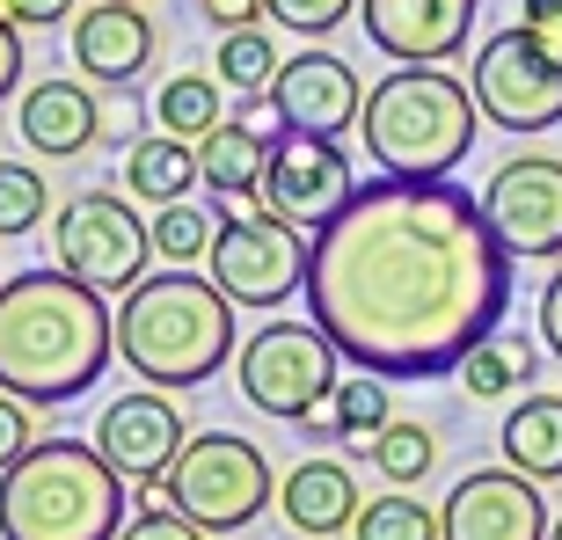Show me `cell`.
<instances>
[{
  "label": "cell",
  "mask_w": 562,
  "mask_h": 540,
  "mask_svg": "<svg viewBox=\"0 0 562 540\" xmlns=\"http://www.w3.org/2000/svg\"><path fill=\"white\" fill-rule=\"evenodd\" d=\"M351 540H446V526H438V511H431L424 497H409V490H387V497L358 504Z\"/></svg>",
  "instance_id": "484cf974"
},
{
  "label": "cell",
  "mask_w": 562,
  "mask_h": 540,
  "mask_svg": "<svg viewBox=\"0 0 562 540\" xmlns=\"http://www.w3.org/2000/svg\"><path fill=\"white\" fill-rule=\"evenodd\" d=\"M351 8L358 0H263V15H271L278 30H292V37H329Z\"/></svg>",
  "instance_id": "4dcf8cb0"
},
{
  "label": "cell",
  "mask_w": 562,
  "mask_h": 540,
  "mask_svg": "<svg viewBox=\"0 0 562 540\" xmlns=\"http://www.w3.org/2000/svg\"><path fill=\"white\" fill-rule=\"evenodd\" d=\"M168 504L198 519L205 533H241L271 511L278 482H271V453L241 431H190L183 460L168 468Z\"/></svg>",
  "instance_id": "52a82bcc"
},
{
  "label": "cell",
  "mask_w": 562,
  "mask_h": 540,
  "mask_svg": "<svg viewBox=\"0 0 562 540\" xmlns=\"http://www.w3.org/2000/svg\"><path fill=\"white\" fill-rule=\"evenodd\" d=\"M519 22L562 59V0H519Z\"/></svg>",
  "instance_id": "d590c367"
},
{
  "label": "cell",
  "mask_w": 562,
  "mask_h": 540,
  "mask_svg": "<svg viewBox=\"0 0 562 540\" xmlns=\"http://www.w3.org/2000/svg\"><path fill=\"white\" fill-rule=\"evenodd\" d=\"M183 446H190V424H183V409L168 402V387H132V395H117L95 416V453H103L132 490H161L168 468L183 460Z\"/></svg>",
  "instance_id": "4fadbf2b"
},
{
  "label": "cell",
  "mask_w": 562,
  "mask_h": 540,
  "mask_svg": "<svg viewBox=\"0 0 562 540\" xmlns=\"http://www.w3.org/2000/svg\"><path fill=\"white\" fill-rule=\"evenodd\" d=\"M0 285H8V278H0Z\"/></svg>",
  "instance_id": "60d3db41"
},
{
  "label": "cell",
  "mask_w": 562,
  "mask_h": 540,
  "mask_svg": "<svg viewBox=\"0 0 562 540\" xmlns=\"http://www.w3.org/2000/svg\"><path fill=\"white\" fill-rule=\"evenodd\" d=\"M234 314L241 307L190 263L154 270L117 300V358H125V373H139V387H168V395L205 387L241 351Z\"/></svg>",
  "instance_id": "3957f363"
},
{
  "label": "cell",
  "mask_w": 562,
  "mask_h": 540,
  "mask_svg": "<svg viewBox=\"0 0 562 540\" xmlns=\"http://www.w3.org/2000/svg\"><path fill=\"white\" fill-rule=\"evenodd\" d=\"M366 460L387 475V490H417V482L438 468V431L417 424V416H387V431L366 438Z\"/></svg>",
  "instance_id": "d4e9b609"
},
{
  "label": "cell",
  "mask_w": 562,
  "mask_h": 540,
  "mask_svg": "<svg viewBox=\"0 0 562 540\" xmlns=\"http://www.w3.org/2000/svg\"><path fill=\"white\" fill-rule=\"evenodd\" d=\"M117 8H146V0H117Z\"/></svg>",
  "instance_id": "ab89813d"
},
{
  "label": "cell",
  "mask_w": 562,
  "mask_h": 540,
  "mask_svg": "<svg viewBox=\"0 0 562 540\" xmlns=\"http://www.w3.org/2000/svg\"><path fill=\"white\" fill-rule=\"evenodd\" d=\"M263 161H271V139H263L249 117H220V125L198 139V176H205L220 198H256Z\"/></svg>",
  "instance_id": "ffe728a7"
},
{
  "label": "cell",
  "mask_w": 562,
  "mask_h": 540,
  "mask_svg": "<svg viewBox=\"0 0 562 540\" xmlns=\"http://www.w3.org/2000/svg\"><path fill=\"white\" fill-rule=\"evenodd\" d=\"M351 190H358V176H351L344 146L285 132V139H271V161H263V183H256V212H278L292 227L322 234L336 212L351 205Z\"/></svg>",
  "instance_id": "7c38bea8"
},
{
  "label": "cell",
  "mask_w": 562,
  "mask_h": 540,
  "mask_svg": "<svg viewBox=\"0 0 562 540\" xmlns=\"http://www.w3.org/2000/svg\"><path fill=\"white\" fill-rule=\"evenodd\" d=\"M117 540H212V533L198 519H183L176 504H146V511H132V519H125V533H117Z\"/></svg>",
  "instance_id": "1f68e13d"
},
{
  "label": "cell",
  "mask_w": 562,
  "mask_h": 540,
  "mask_svg": "<svg viewBox=\"0 0 562 540\" xmlns=\"http://www.w3.org/2000/svg\"><path fill=\"white\" fill-rule=\"evenodd\" d=\"M132 482L95 453V438H37L0 475V540H117Z\"/></svg>",
  "instance_id": "277c9868"
},
{
  "label": "cell",
  "mask_w": 562,
  "mask_h": 540,
  "mask_svg": "<svg viewBox=\"0 0 562 540\" xmlns=\"http://www.w3.org/2000/svg\"><path fill=\"white\" fill-rule=\"evenodd\" d=\"M198 15L220 22V30H256L263 22V0H198Z\"/></svg>",
  "instance_id": "8d00e7d4"
},
{
  "label": "cell",
  "mask_w": 562,
  "mask_h": 540,
  "mask_svg": "<svg viewBox=\"0 0 562 540\" xmlns=\"http://www.w3.org/2000/svg\"><path fill=\"white\" fill-rule=\"evenodd\" d=\"M344 365L351 358L336 351L314 322H263L234 351V380H241L249 409L278 416V424H314L336 402V387H344Z\"/></svg>",
  "instance_id": "8992f818"
},
{
  "label": "cell",
  "mask_w": 562,
  "mask_h": 540,
  "mask_svg": "<svg viewBox=\"0 0 562 540\" xmlns=\"http://www.w3.org/2000/svg\"><path fill=\"white\" fill-rule=\"evenodd\" d=\"M541 344L562 358V270H555V278L541 285Z\"/></svg>",
  "instance_id": "74e56055"
},
{
  "label": "cell",
  "mask_w": 562,
  "mask_h": 540,
  "mask_svg": "<svg viewBox=\"0 0 562 540\" xmlns=\"http://www.w3.org/2000/svg\"><path fill=\"white\" fill-rule=\"evenodd\" d=\"M438 526H446V540H548L555 519L541 504V482L504 460V468H468L446 490Z\"/></svg>",
  "instance_id": "5bb4252c"
},
{
  "label": "cell",
  "mask_w": 562,
  "mask_h": 540,
  "mask_svg": "<svg viewBox=\"0 0 562 540\" xmlns=\"http://www.w3.org/2000/svg\"><path fill=\"white\" fill-rule=\"evenodd\" d=\"M504 460L533 482H562V395H526L504 416Z\"/></svg>",
  "instance_id": "44dd1931"
},
{
  "label": "cell",
  "mask_w": 562,
  "mask_h": 540,
  "mask_svg": "<svg viewBox=\"0 0 562 540\" xmlns=\"http://www.w3.org/2000/svg\"><path fill=\"white\" fill-rule=\"evenodd\" d=\"M453 373H460V387H468L475 402H504V395H519L526 380H533V344H526V336L490 329L475 351L453 365Z\"/></svg>",
  "instance_id": "603a6c76"
},
{
  "label": "cell",
  "mask_w": 562,
  "mask_h": 540,
  "mask_svg": "<svg viewBox=\"0 0 562 540\" xmlns=\"http://www.w3.org/2000/svg\"><path fill=\"white\" fill-rule=\"evenodd\" d=\"M358 22H366L380 59L446 66L475 37V0H358Z\"/></svg>",
  "instance_id": "2e32d148"
},
{
  "label": "cell",
  "mask_w": 562,
  "mask_h": 540,
  "mask_svg": "<svg viewBox=\"0 0 562 540\" xmlns=\"http://www.w3.org/2000/svg\"><path fill=\"white\" fill-rule=\"evenodd\" d=\"M278 44H271V30H227L220 37V52H212V74L234 88V95H263V88L278 81Z\"/></svg>",
  "instance_id": "4316f807"
},
{
  "label": "cell",
  "mask_w": 562,
  "mask_h": 540,
  "mask_svg": "<svg viewBox=\"0 0 562 540\" xmlns=\"http://www.w3.org/2000/svg\"><path fill=\"white\" fill-rule=\"evenodd\" d=\"M22 66H30V52H22V22L0 15V103L22 88Z\"/></svg>",
  "instance_id": "e575fe53"
},
{
  "label": "cell",
  "mask_w": 562,
  "mask_h": 540,
  "mask_svg": "<svg viewBox=\"0 0 562 540\" xmlns=\"http://www.w3.org/2000/svg\"><path fill=\"white\" fill-rule=\"evenodd\" d=\"M15 125H22V139H30V154L74 161V154H88V146L103 139V103H95V88H81V81H37V88H22Z\"/></svg>",
  "instance_id": "ac0fdd59"
},
{
  "label": "cell",
  "mask_w": 562,
  "mask_h": 540,
  "mask_svg": "<svg viewBox=\"0 0 562 540\" xmlns=\"http://www.w3.org/2000/svg\"><path fill=\"white\" fill-rule=\"evenodd\" d=\"M358 110H366V81H358L351 66L307 44V52H292L278 66L271 81V117L278 132H300V139H344L358 125Z\"/></svg>",
  "instance_id": "9a60e30c"
},
{
  "label": "cell",
  "mask_w": 562,
  "mask_h": 540,
  "mask_svg": "<svg viewBox=\"0 0 562 540\" xmlns=\"http://www.w3.org/2000/svg\"><path fill=\"white\" fill-rule=\"evenodd\" d=\"M548 540H562V519H555V526H548Z\"/></svg>",
  "instance_id": "f35d334b"
},
{
  "label": "cell",
  "mask_w": 562,
  "mask_h": 540,
  "mask_svg": "<svg viewBox=\"0 0 562 540\" xmlns=\"http://www.w3.org/2000/svg\"><path fill=\"white\" fill-rule=\"evenodd\" d=\"M475 88L453 81L446 66H395L387 81L366 88L358 110V139L380 176H453L475 154Z\"/></svg>",
  "instance_id": "5b68a950"
},
{
  "label": "cell",
  "mask_w": 562,
  "mask_h": 540,
  "mask_svg": "<svg viewBox=\"0 0 562 540\" xmlns=\"http://www.w3.org/2000/svg\"><path fill=\"white\" fill-rule=\"evenodd\" d=\"M227 81L220 74H176V81H161V95H154V125L168 132V139H205L220 117H227Z\"/></svg>",
  "instance_id": "cb8c5ba5"
},
{
  "label": "cell",
  "mask_w": 562,
  "mask_h": 540,
  "mask_svg": "<svg viewBox=\"0 0 562 540\" xmlns=\"http://www.w3.org/2000/svg\"><path fill=\"white\" fill-rule=\"evenodd\" d=\"M30 446H37V409H30L22 395H8V387H0V475H8V468H15Z\"/></svg>",
  "instance_id": "d6a6232c"
},
{
  "label": "cell",
  "mask_w": 562,
  "mask_h": 540,
  "mask_svg": "<svg viewBox=\"0 0 562 540\" xmlns=\"http://www.w3.org/2000/svg\"><path fill=\"white\" fill-rule=\"evenodd\" d=\"M358 475L344 468V460H300L285 482H278V511H285L292 533H307V540H336V533H351L358 519Z\"/></svg>",
  "instance_id": "d6986e66"
},
{
  "label": "cell",
  "mask_w": 562,
  "mask_h": 540,
  "mask_svg": "<svg viewBox=\"0 0 562 540\" xmlns=\"http://www.w3.org/2000/svg\"><path fill=\"white\" fill-rule=\"evenodd\" d=\"M468 88H475L482 117L504 125V132H519V139L562 125V59L533 37V30H526V22H504L497 37L475 44Z\"/></svg>",
  "instance_id": "9c48e42d"
},
{
  "label": "cell",
  "mask_w": 562,
  "mask_h": 540,
  "mask_svg": "<svg viewBox=\"0 0 562 540\" xmlns=\"http://www.w3.org/2000/svg\"><path fill=\"white\" fill-rule=\"evenodd\" d=\"M117 358V307L103 292L52 270H22L0 285V387L30 409L81 402Z\"/></svg>",
  "instance_id": "7a4b0ae2"
},
{
  "label": "cell",
  "mask_w": 562,
  "mask_h": 540,
  "mask_svg": "<svg viewBox=\"0 0 562 540\" xmlns=\"http://www.w3.org/2000/svg\"><path fill=\"white\" fill-rule=\"evenodd\" d=\"M504 256H562V154H512L475 190Z\"/></svg>",
  "instance_id": "8fae6325"
},
{
  "label": "cell",
  "mask_w": 562,
  "mask_h": 540,
  "mask_svg": "<svg viewBox=\"0 0 562 540\" xmlns=\"http://www.w3.org/2000/svg\"><path fill=\"white\" fill-rule=\"evenodd\" d=\"M0 15L22 22V30H44V22H74L81 0H0Z\"/></svg>",
  "instance_id": "836d02e7"
},
{
  "label": "cell",
  "mask_w": 562,
  "mask_h": 540,
  "mask_svg": "<svg viewBox=\"0 0 562 540\" xmlns=\"http://www.w3.org/2000/svg\"><path fill=\"white\" fill-rule=\"evenodd\" d=\"M212 234H220V220L205 205H190V198L154 212V256H168V263H198L212 249Z\"/></svg>",
  "instance_id": "f546056e"
},
{
  "label": "cell",
  "mask_w": 562,
  "mask_h": 540,
  "mask_svg": "<svg viewBox=\"0 0 562 540\" xmlns=\"http://www.w3.org/2000/svg\"><path fill=\"white\" fill-rule=\"evenodd\" d=\"M52 256H59L66 278H81L110 300V292H132L154 263V220L110 198V190H81L66 198V212L52 220Z\"/></svg>",
  "instance_id": "30bf717a"
},
{
  "label": "cell",
  "mask_w": 562,
  "mask_h": 540,
  "mask_svg": "<svg viewBox=\"0 0 562 540\" xmlns=\"http://www.w3.org/2000/svg\"><path fill=\"white\" fill-rule=\"evenodd\" d=\"M307 227H292V220H278V212H241V220H220V234H212V285L227 292L234 307L249 314H278L292 300V292H307Z\"/></svg>",
  "instance_id": "ba28073f"
},
{
  "label": "cell",
  "mask_w": 562,
  "mask_h": 540,
  "mask_svg": "<svg viewBox=\"0 0 562 540\" xmlns=\"http://www.w3.org/2000/svg\"><path fill=\"white\" fill-rule=\"evenodd\" d=\"M373 431H387V380L380 373H344V387H336V402H329V438L366 446Z\"/></svg>",
  "instance_id": "83f0119b"
},
{
  "label": "cell",
  "mask_w": 562,
  "mask_h": 540,
  "mask_svg": "<svg viewBox=\"0 0 562 540\" xmlns=\"http://www.w3.org/2000/svg\"><path fill=\"white\" fill-rule=\"evenodd\" d=\"M66 37H74V66L103 88H132L146 74V59H154L146 8H117V0H88L81 15L66 22Z\"/></svg>",
  "instance_id": "e0dca14e"
},
{
  "label": "cell",
  "mask_w": 562,
  "mask_h": 540,
  "mask_svg": "<svg viewBox=\"0 0 562 540\" xmlns=\"http://www.w3.org/2000/svg\"><path fill=\"white\" fill-rule=\"evenodd\" d=\"M44 212H52V190L30 161H0V241H15V234H37Z\"/></svg>",
  "instance_id": "f1b7e54d"
},
{
  "label": "cell",
  "mask_w": 562,
  "mask_h": 540,
  "mask_svg": "<svg viewBox=\"0 0 562 540\" xmlns=\"http://www.w3.org/2000/svg\"><path fill=\"white\" fill-rule=\"evenodd\" d=\"M190 183H198V146L190 139H132L125 154V190L132 198H146V205H176V198H190Z\"/></svg>",
  "instance_id": "7402d4cb"
},
{
  "label": "cell",
  "mask_w": 562,
  "mask_h": 540,
  "mask_svg": "<svg viewBox=\"0 0 562 540\" xmlns=\"http://www.w3.org/2000/svg\"><path fill=\"white\" fill-rule=\"evenodd\" d=\"M512 256L453 176H373L314 234L307 322L380 380H438L497 329Z\"/></svg>",
  "instance_id": "6da1fadb"
}]
</instances>
